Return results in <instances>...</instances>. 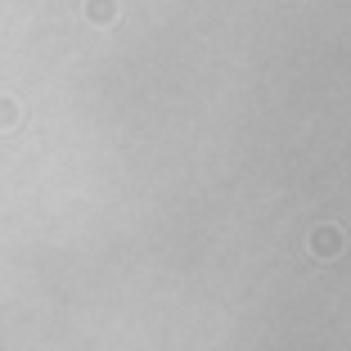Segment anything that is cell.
<instances>
[{"instance_id":"cell-1","label":"cell","mask_w":351,"mask_h":351,"mask_svg":"<svg viewBox=\"0 0 351 351\" xmlns=\"http://www.w3.org/2000/svg\"><path fill=\"white\" fill-rule=\"evenodd\" d=\"M315 252H320V257L338 252V230H315Z\"/></svg>"}]
</instances>
